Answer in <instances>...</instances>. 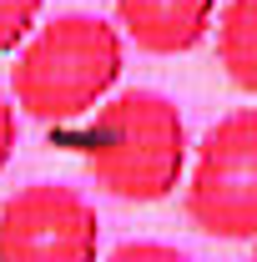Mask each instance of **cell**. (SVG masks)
I'll return each mask as SVG.
<instances>
[{"instance_id": "6da1fadb", "label": "cell", "mask_w": 257, "mask_h": 262, "mask_svg": "<svg viewBox=\"0 0 257 262\" xmlns=\"http://www.w3.org/2000/svg\"><path fill=\"white\" fill-rule=\"evenodd\" d=\"M86 177L116 202H166L187 187L192 141L177 101L161 91H121L91 111V126L81 136Z\"/></svg>"}, {"instance_id": "7a4b0ae2", "label": "cell", "mask_w": 257, "mask_h": 262, "mask_svg": "<svg viewBox=\"0 0 257 262\" xmlns=\"http://www.w3.org/2000/svg\"><path fill=\"white\" fill-rule=\"evenodd\" d=\"M121 66H126L121 31L101 15L71 10L31 31V40L15 51L10 96L40 126H71L111 96Z\"/></svg>"}, {"instance_id": "3957f363", "label": "cell", "mask_w": 257, "mask_h": 262, "mask_svg": "<svg viewBox=\"0 0 257 262\" xmlns=\"http://www.w3.org/2000/svg\"><path fill=\"white\" fill-rule=\"evenodd\" d=\"M182 212L202 237L257 242V106L222 116L197 141Z\"/></svg>"}, {"instance_id": "277c9868", "label": "cell", "mask_w": 257, "mask_h": 262, "mask_svg": "<svg viewBox=\"0 0 257 262\" xmlns=\"http://www.w3.org/2000/svg\"><path fill=\"white\" fill-rule=\"evenodd\" d=\"M0 262H101V217L86 192L31 182L0 202Z\"/></svg>"}, {"instance_id": "5b68a950", "label": "cell", "mask_w": 257, "mask_h": 262, "mask_svg": "<svg viewBox=\"0 0 257 262\" xmlns=\"http://www.w3.org/2000/svg\"><path fill=\"white\" fill-rule=\"evenodd\" d=\"M116 20L146 56L197 51L217 26V0H116Z\"/></svg>"}, {"instance_id": "8992f818", "label": "cell", "mask_w": 257, "mask_h": 262, "mask_svg": "<svg viewBox=\"0 0 257 262\" xmlns=\"http://www.w3.org/2000/svg\"><path fill=\"white\" fill-rule=\"evenodd\" d=\"M217 61L237 91L257 96V0H227L217 15Z\"/></svg>"}, {"instance_id": "52a82bcc", "label": "cell", "mask_w": 257, "mask_h": 262, "mask_svg": "<svg viewBox=\"0 0 257 262\" xmlns=\"http://www.w3.org/2000/svg\"><path fill=\"white\" fill-rule=\"evenodd\" d=\"M46 0H0V56H15L31 40Z\"/></svg>"}, {"instance_id": "ba28073f", "label": "cell", "mask_w": 257, "mask_h": 262, "mask_svg": "<svg viewBox=\"0 0 257 262\" xmlns=\"http://www.w3.org/2000/svg\"><path fill=\"white\" fill-rule=\"evenodd\" d=\"M101 262H192L187 252L166 247V242H121L116 252H106Z\"/></svg>"}, {"instance_id": "9c48e42d", "label": "cell", "mask_w": 257, "mask_h": 262, "mask_svg": "<svg viewBox=\"0 0 257 262\" xmlns=\"http://www.w3.org/2000/svg\"><path fill=\"white\" fill-rule=\"evenodd\" d=\"M15 96L10 91H0V171L10 166V157H15V146H20V121H15Z\"/></svg>"}, {"instance_id": "30bf717a", "label": "cell", "mask_w": 257, "mask_h": 262, "mask_svg": "<svg viewBox=\"0 0 257 262\" xmlns=\"http://www.w3.org/2000/svg\"><path fill=\"white\" fill-rule=\"evenodd\" d=\"M247 262H257V252H252V257H247Z\"/></svg>"}]
</instances>
